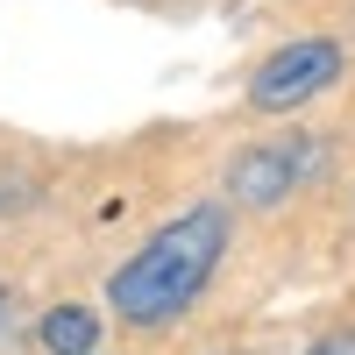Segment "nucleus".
<instances>
[{
  "label": "nucleus",
  "mask_w": 355,
  "mask_h": 355,
  "mask_svg": "<svg viewBox=\"0 0 355 355\" xmlns=\"http://www.w3.org/2000/svg\"><path fill=\"white\" fill-rule=\"evenodd\" d=\"M220 249H227V214L220 206L178 214L171 227H157L150 242L114 270V284H107L114 313H121L128 327H164V320H178L206 291V277L220 270Z\"/></svg>",
  "instance_id": "obj_1"
},
{
  "label": "nucleus",
  "mask_w": 355,
  "mask_h": 355,
  "mask_svg": "<svg viewBox=\"0 0 355 355\" xmlns=\"http://www.w3.org/2000/svg\"><path fill=\"white\" fill-rule=\"evenodd\" d=\"M341 43L334 36H299V43H284L277 57H263L256 64V78H249V107H263V114H291V107H306V100H320L327 85L341 78Z\"/></svg>",
  "instance_id": "obj_2"
},
{
  "label": "nucleus",
  "mask_w": 355,
  "mask_h": 355,
  "mask_svg": "<svg viewBox=\"0 0 355 355\" xmlns=\"http://www.w3.org/2000/svg\"><path fill=\"white\" fill-rule=\"evenodd\" d=\"M306 164H313L306 142H270V150H249L242 164H234L227 192H234V199H249V206H277V199L306 178Z\"/></svg>",
  "instance_id": "obj_3"
},
{
  "label": "nucleus",
  "mask_w": 355,
  "mask_h": 355,
  "mask_svg": "<svg viewBox=\"0 0 355 355\" xmlns=\"http://www.w3.org/2000/svg\"><path fill=\"white\" fill-rule=\"evenodd\" d=\"M93 341H100V320L85 313V306L43 313V348H50V355H93Z\"/></svg>",
  "instance_id": "obj_4"
},
{
  "label": "nucleus",
  "mask_w": 355,
  "mask_h": 355,
  "mask_svg": "<svg viewBox=\"0 0 355 355\" xmlns=\"http://www.w3.org/2000/svg\"><path fill=\"white\" fill-rule=\"evenodd\" d=\"M313 355H355V327H341V334H327V341H320Z\"/></svg>",
  "instance_id": "obj_5"
}]
</instances>
